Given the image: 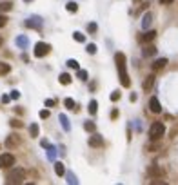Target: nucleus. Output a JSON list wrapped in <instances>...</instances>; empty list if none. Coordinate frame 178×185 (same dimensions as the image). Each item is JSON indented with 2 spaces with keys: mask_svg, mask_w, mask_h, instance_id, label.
I'll return each mask as SVG.
<instances>
[{
  "mask_svg": "<svg viewBox=\"0 0 178 185\" xmlns=\"http://www.w3.org/2000/svg\"><path fill=\"white\" fill-rule=\"evenodd\" d=\"M115 62H116L118 74H120V83H122L124 87H129V85H131V80H129V74H127V69H126V55H124V53H116Z\"/></svg>",
  "mask_w": 178,
  "mask_h": 185,
  "instance_id": "obj_1",
  "label": "nucleus"
},
{
  "mask_svg": "<svg viewBox=\"0 0 178 185\" xmlns=\"http://www.w3.org/2000/svg\"><path fill=\"white\" fill-rule=\"evenodd\" d=\"M164 134H166V125H164L162 122H155L151 127H149V138H151L153 142L160 140Z\"/></svg>",
  "mask_w": 178,
  "mask_h": 185,
  "instance_id": "obj_2",
  "label": "nucleus"
},
{
  "mask_svg": "<svg viewBox=\"0 0 178 185\" xmlns=\"http://www.w3.org/2000/svg\"><path fill=\"white\" fill-rule=\"evenodd\" d=\"M6 180H7V183H22L26 180V173H24V169H11Z\"/></svg>",
  "mask_w": 178,
  "mask_h": 185,
  "instance_id": "obj_3",
  "label": "nucleus"
},
{
  "mask_svg": "<svg viewBox=\"0 0 178 185\" xmlns=\"http://www.w3.org/2000/svg\"><path fill=\"white\" fill-rule=\"evenodd\" d=\"M24 24H26V27H31V29L42 31L44 20H42V17H38V15H33V17H29V18L24 22Z\"/></svg>",
  "mask_w": 178,
  "mask_h": 185,
  "instance_id": "obj_4",
  "label": "nucleus"
},
{
  "mask_svg": "<svg viewBox=\"0 0 178 185\" xmlns=\"http://www.w3.org/2000/svg\"><path fill=\"white\" fill-rule=\"evenodd\" d=\"M51 51V45L49 44H46V42H38V44H35V56L36 58H42V56H46L47 53Z\"/></svg>",
  "mask_w": 178,
  "mask_h": 185,
  "instance_id": "obj_5",
  "label": "nucleus"
},
{
  "mask_svg": "<svg viewBox=\"0 0 178 185\" xmlns=\"http://www.w3.org/2000/svg\"><path fill=\"white\" fill-rule=\"evenodd\" d=\"M11 165H15V156L9 153L0 154V167H2V169H9Z\"/></svg>",
  "mask_w": 178,
  "mask_h": 185,
  "instance_id": "obj_6",
  "label": "nucleus"
},
{
  "mask_svg": "<svg viewBox=\"0 0 178 185\" xmlns=\"http://www.w3.org/2000/svg\"><path fill=\"white\" fill-rule=\"evenodd\" d=\"M17 145H20V136L18 134H7V138H6V147L7 149H15Z\"/></svg>",
  "mask_w": 178,
  "mask_h": 185,
  "instance_id": "obj_7",
  "label": "nucleus"
},
{
  "mask_svg": "<svg viewBox=\"0 0 178 185\" xmlns=\"http://www.w3.org/2000/svg\"><path fill=\"white\" fill-rule=\"evenodd\" d=\"M87 144H89V147H102V145H104V136H100V134H93V136H89Z\"/></svg>",
  "mask_w": 178,
  "mask_h": 185,
  "instance_id": "obj_8",
  "label": "nucleus"
},
{
  "mask_svg": "<svg viewBox=\"0 0 178 185\" xmlns=\"http://www.w3.org/2000/svg\"><path fill=\"white\" fill-rule=\"evenodd\" d=\"M147 174L151 176V178H162V176H164V169H160V167H158V165H151V167H149V169H147Z\"/></svg>",
  "mask_w": 178,
  "mask_h": 185,
  "instance_id": "obj_9",
  "label": "nucleus"
},
{
  "mask_svg": "<svg viewBox=\"0 0 178 185\" xmlns=\"http://www.w3.org/2000/svg\"><path fill=\"white\" fill-rule=\"evenodd\" d=\"M149 109H151V113H162V105H160V102H158V98L156 96H153L151 100H149Z\"/></svg>",
  "mask_w": 178,
  "mask_h": 185,
  "instance_id": "obj_10",
  "label": "nucleus"
},
{
  "mask_svg": "<svg viewBox=\"0 0 178 185\" xmlns=\"http://www.w3.org/2000/svg\"><path fill=\"white\" fill-rule=\"evenodd\" d=\"M155 36H156V31H146L138 40L142 42V44H149V42H153L155 40Z\"/></svg>",
  "mask_w": 178,
  "mask_h": 185,
  "instance_id": "obj_11",
  "label": "nucleus"
},
{
  "mask_svg": "<svg viewBox=\"0 0 178 185\" xmlns=\"http://www.w3.org/2000/svg\"><path fill=\"white\" fill-rule=\"evenodd\" d=\"M15 44H17L20 49H27V45H29V40H27V36H26V35H18V36L15 38Z\"/></svg>",
  "mask_w": 178,
  "mask_h": 185,
  "instance_id": "obj_12",
  "label": "nucleus"
},
{
  "mask_svg": "<svg viewBox=\"0 0 178 185\" xmlns=\"http://www.w3.org/2000/svg\"><path fill=\"white\" fill-rule=\"evenodd\" d=\"M166 64H167V58H158V60L153 62V71H158V69H164L166 67Z\"/></svg>",
  "mask_w": 178,
  "mask_h": 185,
  "instance_id": "obj_13",
  "label": "nucleus"
},
{
  "mask_svg": "<svg viewBox=\"0 0 178 185\" xmlns=\"http://www.w3.org/2000/svg\"><path fill=\"white\" fill-rule=\"evenodd\" d=\"M11 9H13V2H9V0H2L0 2V13H7Z\"/></svg>",
  "mask_w": 178,
  "mask_h": 185,
  "instance_id": "obj_14",
  "label": "nucleus"
},
{
  "mask_svg": "<svg viewBox=\"0 0 178 185\" xmlns=\"http://www.w3.org/2000/svg\"><path fill=\"white\" fill-rule=\"evenodd\" d=\"M151 22H153V15H151V13H146L144 18H142V29H147V27L151 26Z\"/></svg>",
  "mask_w": 178,
  "mask_h": 185,
  "instance_id": "obj_15",
  "label": "nucleus"
},
{
  "mask_svg": "<svg viewBox=\"0 0 178 185\" xmlns=\"http://www.w3.org/2000/svg\"><path fill=\"white\" fill-rule=\"evenodd\" d=\"M153 83H155V74H149V76L146 78V82H144V85H142L144 91H149V89L153 87Z\"/></svg>",
  "mask_w": 178,
  "mask_h": 185,
  "instance_id": "obj_16",
  "label": "nucleus"
},
{
  "mask_svg": "<svg viewBox=\"0 0 178 185\" xmlns=\"http://www.w3.org/2000/svg\"><path fill=\"white\" fill-rule=\"evenodd\" d=\"M142 55H144V56H153V55H156V47L149 44V45H146V47H144Z\"/></svg>",
  "mask_w": 178,
  "mask_h": 185,
  "instance_id": "obj_17",
  "label": "nucleus"
},
{
  "mask_svg": "<svg viewBox=\"0 0 178 185\" xmlns=\"http://www.w3.org/2000/svg\"><path fill=\"white\" fill-rule=\"evenodd\" d=\"M58 120H60V123H62L64 131H71V125H69V120H67V116H65V114H60V116H58Z\"/></svg>",
  "mask_w": 178,
  "mask_h": 185,
  "instance_id": "obj_18",
  "label": "nucleus"
},
{
  "mask_svg": "<svg viewBox=\"0 0 178 185\" xmlns=\"http://www.w3.org/2000/svg\"><path fill=\"white\" fill-rule=\"evenodd\" d=\"M55 173H56V176H64V174H65V167H64L62 162H56V164H55Z\"/></svg>",
  "mask_w": 178,
  "mask_h": 185,
  "instance_id": "obj_19",
  "label": "nucleus"
},
{
  "mask_svg": "<svg viewBox=\"0 0 178 185\" xmlns=\"http://www.w3.org/2000/svg\"><path fill=\"white\" fill-rule=\"evenodd\" d=\"M64 105H65L67 109H71V111H76V109H78V107H76V103H75V100H73V98H65V100H64Z\"/></svg>",
  "mask_w": 178,
  "mask_h": 185,
  "instance_id": "obj_20",
  "label": "nucleus"
},
{
  "mask_svg": "<svg viewBox=\"0 0 178 185\" xmlns=\"http://www.w3.org/2000/svg\"><path fill=\"white\" fill-rule=\"evenodd\" d=\"M87 111H89V114H96V111H98V102H96V100H91Z\"/></svg>",
  "mask_w": 178,
  "mask_h": 185,
  "instance_id": "obj_21",
  "label": "nucleus"
},
{
  "mask_svg": "<svg viewBox=\"0 0 178 185\" xmlns=\"http://www.w3.org/2000/svg\"><path fill=\"white\" fill-rule=\"evenodd\" d=\"M65 9L69 11V13H76V11H78V4L71 0V2H67V4H65Z\"/></svg>",
  "mask_w": 178,
  "mask_h": 185,
  "instance_id": "obj_22",
  "label": "nucleus"
},
{
  "mask_svg": "<svg viewBox=\"0 0 178 185\" xmlns=\"http://www.w3.org/2000/svg\"><path fill=\"white\" fill-rule=\"evenodd\" d=\"M58 80H60V83H62V85H69V83H71V76H69L67 73H62Z\"/></svg>",
  "mask_w": 178,
  "mask_h": 185,
  "instance_id": "obj_23",
  "label": "nucleus"
},
{
  "mask_svg": "<svg viewBox=\"0 0 178 185\" xmlns=\"http://www.w3.org/2000/svg\"><path fill=\"white\" fill-rule=\"evenodd\" d=\"M65 64H67V67H69V69H75V71H78V69H80V65H78V62L75 60V58H69V60L65 62Z\"/></svg>",
  "mask_w": 178,
  "mask_h": 185,
  "instance_id": "obj_24",
  "label": "nucleus"
},
{
  "mask_svg": "<svg viewBox=\"0 0 178 185\" xmlns=\"http://www.w3.org/2000/svg\"><path fill=\"white\" fill-rule=\"evenodd\" d=\"M29 134H31V138H36V136H38V125H36V123H31V125H29Z\"/></svg>",
  "mask_w": 178,
  "mask_h": 185,
  "instance_id": "obj_25",
  "label": "nucleus"
},
{
  "mask_svg": "<svg viewBox=\"0 0 178 185\" xmlns=\"http://www.w3.org/2000/svg\"><path fill=\"white\" fill-rule=\"evenodd\" d=\"M11 71L9 64H6V62H0V74H7Z\"/></svg>",
  "mask_w": 178,
  "mask_h": 185,
  "instance_id": "obj_26",
  "label": "nucleus"
},
{
  "mask_svg": "<svg viewBox=\"0 0 178 185\" xmlns=\"http://www.w3.org/2000/svg\"><path fill=\"white\" fill-rule=\"evenodd\" d=\"M55 154H56V147L47 145V158H49V160H55Z\"/></svg>",
  "mask_w": 178,
  "mask_h": 185,
  "instance_id": "obj_27",
  "label": "nucleus"
},
{
  "mask_svg": "<svg viewBox=\"0 0 178 185\" xmlns=\"http://www.w3.org/2000/svg\"><path fill=\"white\" fill-rule=\"evenodd\" d=\"M73 38H75L76 42H84V40H85L84 33H80V31H75V33H73Z\"/></svg>",
  "mask_w": 178,
  "mask_h": 185,
  "instance_id": "obj_28",
  "label": "nucleus"
},
{
  "mask_svg": "<svg viewBox=\"0 0 178 185\" xmlns=\"http://www.w3.org/2000/svg\"><path fill=\"white\" fill-rule=\"evenodd\" d=\"M84 129H85V131H89V133H93L94 129H96V125H94L93 122H89V120H87V122L84 123Z\"/></svg>",
  "mask_w": 178,
  "mask_h": 185,
  "instance_id": "obj_29",
  "label": "nucleus"
},
{
  "mask_svg": "<svg viewBox=\"0 0 178 185\" xmlns=\"http://www.w3.org/2000/svg\"><path fill=\"white\" fill-rule=\"evenodd\" d=\"M67 183H78V180H76V176L73 174V173H67Z\"/></svg>",
  "mask_w": 178,
  "mask_h": 185,
  "instance_id": "obj_30",
  "label": "nucleus"
},
{
  "mask_svg": "<svg viewBox=\"0 0 178 185\" xmlns=\"http://www.w3.org/2000/svg\"><path fill=\"white\" fill-rule=\"evenodd\" d=\"M9 125H11V127H15V129H20L24 123H22L20 120H9Z\"/></svg>",
  "mask_w": 178,
  "mask_h": 185,
  "instance_id": "obj_31",
  "label": "nucleus"
},
{
  "mask_svg": "<svg viewBox=\"0 0 178 185\" xmlns=\"http://www.w3.org/2000/svg\"><path fill=\"white\" fill-rule=\"evenodd\" d=\"M96 29H98V26H96L94 22H91V24H87V31H89V33H96Z\"/></svg>",
  "mask_w": 178,
  "mask_h": 185,
  "instance_id": "obj_32",
  "label": "nucleus"
},
{
  "mask_svg": "<svg viewBox=\"0 0 178 185\" xmlns=\"http://www.w3.org/2000/svg\"><path fill=\"white\" fill-rule=\"evenodd\" d=\"M85 51L89 53V55H94V53H96V45H94V44H89V45L85 47Z\"/></svg>",
  "mask_w": 178,
  "mask_h": 185,
  "instance_id": "obj_33",
  "label": "nucleus"
},
{
  "mask_svg": "<svg viewBox=\"0 0 178 185\" xmlns=\"http://www.w3.org/2000/svg\"><path fill=\"white\" fill-rule=\"evenodd\" d=\"M109 98H111V102H116V100H120V93H118V91H113Z\"/></svg>",
  "mask_w": 178,
  "mask_h": 185,
  "instance_id": "obj_34",
  "label": "nucleus"
},
{
  "mask_svg": "<svg viewBox=\"0 0 178 185\" xmlns=\"http://www.w3.org/2000/svg\"><path fill=\"white\" fill-rule=\"evenodd\" d=\"M78 78H80V80H87V71H84V69H78Z\"/></svg>",
  "mask_w": 178,
  "mask_h": 185,
  "instance_id": "obj_35",
  "label": "nucleus"
},
{
  "mask_svg": "<svg viewBox=\"0 0 178 185\" xmlns=\"http://www.w3.org/2000/svg\"><path fill=\"white\" fill-rule=\"evenodd\" d=\"M6 24H7V17H6V15H2V13H0V27H4V26H6Z\"/></svg>",
  "mask_w": 178,
  "mask_h": 185,
  "instance_id": "obj_36",
  "label": "nucleus"
},
{
  "mask_svg": "<svg viewBox=\"0 0 178 185\" xmlns=\"http://www.w3.org/2000/svg\"><path fill=\"white\" fill-rule=\"evenodd\" d=\"M11 98H13V100H18V98H20V93L17 91V89H13V91H11Z\"/></svg>",
  "mask_w": 178,
  "mask_h": 185,
  "instance_id": "obj_37",
  "label": "nucleus"
},
{
  "mask_svg": "<svg viewBox=\"0 0 178 185\" xmlns=\"http://www.w3.org/2000/svg\"><path fill=\"white\" fill-rule=\"evenodd\" d=\"M40 118H42V120H46V118H49V111H47V109H44V111H40Z\"/></svg>",
  "mask_w": 178,
  "mask_h": 185,
  "instance_id": "obj_38",
  "label": "nucleus"
},
{
  "mask_svg": "<svg viewBox=\"0 0 178 185\" xmlns=\"http://www.w3.org/2000/svg\"><path fill=\"white\" fill-rule=\"evenodd\" d=\"M118 109H113V111H111V120H116V118H118Z\"/></svg>",
  "mask_w": 178,
  "mask_h": 185,
  "instance_id": "obj_39",
  "label": "nucleus"
},
{
  "mask_svg": "<svg viewBox=\"0 0 178 185\" xmlns=\"http://www.w3.org/2000/svg\"><path fill=\"white\" fill-rule=\"evenodd\" d=\"M55 105V100H46V107H53Z\"/></svg>",
  "mask_w": 178,
  "mask_h": 185,
  "instance_id": "obj_40",
  "label": "nucleus"
},
{
  "mask_svg": "<svg viewBox=\"0 0 178 185\" xmlns=\"http://www.w3.org/2000/svg\"><path fill=\"white\" fill-rule=\"evenodd\" d=\"M9 100H11V96H7V94H4V96H2V102H4V103H7Z\"/></svg>",
  "mask_w": 178,
  "mask_h": 185,
  "instance_id": "obj_41",
  "label": "nucleus"
},
{
  "mask_svg": "<svg viewBox=\"0 0 178 185\" xmlns=\"http://www.w3.org/2000/svg\"><path fill=\"white\" fill-rule=\"evenodd\" d=\"M40 145H42L44 149H47V145H49V142H47V140H42V142H40Z\"/></svg>",
  "mask_w": 178,
  "mask_h": 185,
  "instance_id": "obj_42",
  "label": "nucleus"
},
{
  "mask_svg": "<svg viewBox=\"0 0 178 185\" xmlns=\"http://www.w3.org/2000/svg\"><path fill=\"white\" fill-rule=\"evenodd\" d=\"M129 100H131V102H136V94H135V93H131V96H129Z\"/></svg>",
  "mask_w": 178,
  "mask_h": 185,
  "instance_id": "obj_43",
  "label": "nucleus"
},
{
  "mask_svg": "<svg viewBox=\"0 0 178 185\" xmlns=\"http://www.w3.org/2000/svg\"><path fill=\"white\" fill-rule=\"evenodd\" d=\"M175 0H160V4H173Z\"/></svg>",
  "mask_w": 178,
  "mask_h": 185,
  "instance_id": "obj_44",
  "label": "nucleus"
},
{
  "mask_svg": "<svg viewBox=\"0 0 178 185\" xmlns=\"http://www.w3.org/2000/svg\"><path fill=\"white\" fill-rule=\"evenodd\" d=\"M2 44H4V38H2V36H0V47H2Z\"/></svg>",
  "mask_w": 178,
  "mask_h": 185,
  "instance_id": "obj_45",
  "label": "nucleus"
},
{
  "mask_svg": "<svg viewBox=\"0 0 178 185\" xmlns=\"http://www.w3.org/2000/svg\"><path fill=\"white\" fill-rule=\"evenodd\" d=\"M24 2H26V4H29V2H33V0H24Z\"/></svg>",
  "mask_w": 178,
  "mask_h": 185,
  "instance_id": "obj_46",
  "label": "nucleus"
}]
</instances>
